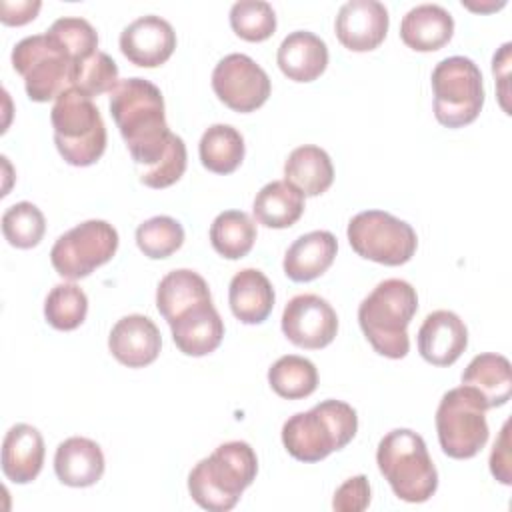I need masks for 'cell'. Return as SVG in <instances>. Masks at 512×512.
Listing matches in <instances>:
<instances>
[{
    "instance_id": "cell-40",
    "label": "cell",
    "mask_w": 512,
    "mask_h": 512,
    "mask_svg": "<svg viewBox=\"0 0 512 512\" xmlns=\"http://www.w3.org/2000/svg\"><path fill=\"white\" fill-rule=\"evenodd\" d=\"M42 2L40 0H16L0 2V20L8 26H22L36 18Z\"/></svg>"
},
{
    "instance_id": "cell-22",
    "label": "cell",
    "mask_w": 512,
    "mask_h": 512,
    "mask_svg": "<svg viewBox=\"0 0 512 512\" xmlns=\"http://www.w3.org/2000/svg\"><path fill=\"white\" fill-rule=\"evenodd\" d=\"M276 62L294 82H312L328 66L326 42L308 30L290 32L278 46Z\"/></svg>"
},
{
    "instance_id": "cell-27",
    "label": "cell",
    "mask_w": 512,
    "mask_h": 512,
    "mask_svg": "<svg viewBox=\"0 0 512 512\" xmlns=\"http://www.w3.org/2000/svg\"><path fill=\"white\" fill-rule=\"evenodd\" d=\"M252 212L256 222L266 228H288L304 212V194L286 180H272L256 194Z\"/></svg>"
},
{
    "instance_id": "cell-26",
    "label": "cell",
    "mask_w": 512,
    "mask_h": 512,
    "mask_svg": "<svg viewBox=\"0 0 512 512\" xmlns=\"http://www.w3.org/2000/svg\"><path fill=\"white\" fill-rule=\"evenodd\" d=\"M462 384L476 388L486 400L488 408L504 406L512 394L510 360L494 352L478 354L462 372Z\"/></svg>"
},
{
    "instance_id": "cell-3",
    "label": "cell",
    "mask_w": 512,
    "mask_h": 512,
    "mask_svg": "<svg viewBox=\"0 0 512 512\" xmlns=\"http://www.w3.org/2000/svg\"><path fill=\"white\" fill-rule=\"evenodd\" d=\"M418 310L410 282L382 280L358 306V322L372 348L386 358H404L410 350L408 324Z\"/></svg>"
},
{
    "instance_id": "cell-17",
    "label": "cell",
    "mask_w": 512,
    "mask_h": 512,
    "mask_svg": "<svg viewBox=\"0 0 512 512\" xmlns=\"http://www.w3.org/2000/svg\"><path fill=\"white\" fill-rule=\"evenodd\" d=\"M108 348L120 364L128 368H144L160 354V330L148 316L128 314L112 326Z\"/></svg>"
},
{
    "instance_id": "cell-13",
    "label": "cell",
    "mask_w": 512,
    "mask_h": 512,
    "mask_svg": "<svg viewBox=\"0 0 512 512\" xmlns=\"http://www.w3.org/2000/svg\"><path fill=\"white\" fill-rule=\"evenodd\" d=\"M282 332L300 348L320 350L338 332L336 310L318 294H298L284 306Z\"/></svg>"
},
{
    "instance_id": "cell-18",
    "label": "cell",
    "mask_w": 512,
    "mask_h": 512,
    "mask_svg": "<svg viewBox=\"0 0 512 512\" xmlns=\"http://www.w3.org/2000/svg\"><path fill=\"white\" fill-rule=\"evenodd\" d=\"M468 346V330L462 318L450 310L428 314L418 330V352L434 366L454 364Z\"/></svg>"
},
{
    "instance_id": "cell-37",
    "label": "cell",
    "mask_w": 512,
    "mask_h": 512,
    "mask_svg": "<svg viewBox=\"0 0 512 512\" xmlns=\"http://www.w3.org/2000/svg\"><path fill=\"white\" fill-rule=\"evenodd\" d=\"M48 34L72 56L74 64L98 52V34L94 26L84 18H76V16L58 18L48 28Z\"/></svg>"
},
{
    "instance_id": "cell-6",
    "label": "cell",
    "mask_w": 512,
    "mask_h": 512,
    "mask_svg": "<svg viewBox=\"0 0 512 512\" xmlns=\"http://www.w3.org/2000/svg\"><path fill=\"white\" fill-rule=\"evenodd\" d=\"M54 144L72 166H90L106 150V126L90 96L70 88L62 92L52 110Z\"/></svg>"
},
{
    "instance_id": "cell-20",
    "label": "cell",
    "mask_w": 512,
    "mask_h": 512,
    "mask_svg": "<svg viewBox=\"0 0 512 512\" xmlns=\"http://www.w3.org/2000/svg\"><path fill=\"white\" fill-rule=\"evenodd\" d=\"M338 252L336 236L328 230H314L296 238L284 254V274L294 282H310L322 276Z\"/></svg>"
},
{
    "instance_id": "cell-24",
    "label": "cell",
    "mask_w": 512,
    "mask_h": 512,
    "mask_svg": "<svg viewBox=\"0 0 512 512\" xmlns=\"http://www.w3.org/2000/svg\"><path fill=\"white\" fill-rule=\"evenodd\" d=\"M274 298L276 296L270 280L256 268H244L230 280V310L244 324L264 322L274 308Z\"/></svg>"
},
{
    "instance_id": "cell-34",
    "label": "cell",
    "mask_w": 512,
    "mask_h": 512,
    "mask_svg": "<svg viewBox=\"0 0 512 512\" xmlns=\"http://www.w3.org/2000/svg\"><path fill=\"white\" fill-rule=\"evenodd\" d=\"M136 244L152 260L168 258L184 244V228L170 216H154L136 228Z\"/></svg>"
},
{
    "instance_id": "cell-15",
    "label": "cell",
    "mask_w": 512,
    "mask_h": 512,
    "mask_svg": "<svg viewBox=\"0 0 512 512\" xmlns=\"http://www.w3.org/2000/svg\"><path fill=\"white\" fill-rule=\"evenodd\" d=\"M176 48L172 24L156 14L140 16L120 34L122 54L136 66L156 68L164 64Z\"/></svg>"
},
{
    "instance_id": "cell-11",
    "label": "cell",
    "mask_w": 512,
    "mask_h": 512,
    "mask_svg": "<svg viewBox=\"0 0 512 512\" xmlns=\"http://www.w3.org/2000/svg\"><path fill=\"white\" fill-rule=\"evenodd\" d=\"M118 250V232L106 220H86L64 232L50 250L54 270L68 280H80L112 260Z\"/></svg>"
},
{
    "instance_id": "cell-19",
    "label": "cell",
    "mask_w": 512,
    "mask_h": 512,
    "mask_svg": "<svg viewBox=\"0 0 512 512\" xmlns=\"http://www.w3.org/2000/svg\"><path fill=\"white\" fill-rule=\"evenodd\" d=\"M104 454L100 446L84 436H72L58 444L54 472L58 480L72 488L96 484L104 474Z\"/></svg>"
},
{
    "instance_id": "cell-9",
    "label": "cell",
    "mask_w": 512,
    "mask_h": 512,
    "mask_svg": "<svg viewBox=\"0 0 512 512\" xmlns=\"http://www.w3.org/2000/svg\"><path fill=\"white\" fill-rule=\"evenodd\" d=\"M434 116L446 128H462L474 122L484 104L480 68L466 56H450L432 70Z\"/></svg>"
},
{
    "instance_id": "cell-29",
    "label": "cell",
    "mask_w": 512,
    "mask_h": 512,
    "mask_svg": "<svg viewBox=\"0 0 512 512\" xmlns=\"http://www.w3.org/2000/svg\"><path fill=\"white\" fill-rule=\"evenodd\" d=\"M200 162L214 174H230L244 160V138L230 124H212L200 138Z\"/></svg>"
},
{
    "instance_id": "cell-4",
    "label": "cell",
    "mask_w": 512,
    "mask_h": 512,
    "mask_svg": "<svg viewBox=\"0 0 512 512\" xmlns=\"http://www.w3.org/2000/svg\"><path fill=\"white\" fill-rule=\"evenodd\" d=\"M358 430L356 410L342 400H324L308 412L290 416L282 426V444L300 462H320L342 450Z\"/></svg>"
},
{
    "instance_id": "cell-1",
    "label": "cell",
    "mask_w": 512,
    "mask_h": 512,
    "mask_svg": "<svg viewBox=\"0 0 512 512\" xmlns=\"http://www.w3.org/2000/svg\"><path fill=\"white\" fill-rule=\"evenodd\" d=\"M110 114L120 130L142 184L168 188L186 170V144L170 132L164 98L146 78L120 80L110 92Z\"/></svg>"
},
{
    "instance_id": "cell-7",
    "label": "cell",
    "mask_w": 512,
    "mask_h": 512,
    "mask_svg": "<svg viewBox=\"0 0 512 512\" xmlns=\"http://www.w3.org/2000/svg\"><path fill=\"white\" fill-rule=\"evenodd\" d=\"M486 400L482 394L462 384L448 390L436 410V432L446 456L466 460L476 456L488 440Z\"/></svg>"
},
{
    "instance_id": "cell-12",
    "label": "cell",
    "mask_w": 512,
    "mask_h": 512,
    "mask_svg": "<svg viewBox=\"0 0 512 512\" xmlns=\"http://www.w3.org/2000/svg\"><path fill=\"white\" fill-rule=\"evenodd\" d=\"M212 88L220 102L234 112H252L270 96V78L246 54L224 56L212 72Z\"/></svg>"
},
{
    "instance_id": "cell-14",
    "label": "cell",
    "mask_w": 512,
    "mask_h": 512,
    "mask_svg": "<svg viewBox=\"0 0 512 512\" xmlns=\"http://www.w3.org/2000/svg\"><path fill=\"white\" fill-rule=\"evenodd\" d=\"M388 10L378 0H348L340 6L334 28L342 46L368 52L382 44L388 32Z\"/></svg>"
},
{
    "instance_id": "cell-32",
    "label": "cell",
    "mask_w": 512,
    "mask_h": 512,
    "mask_svg": "<svg viewBox=\"0 0 512 512\" xmlns=\"http://www.w3.org/2000/svg\"><path fill=\"white\" fill-rule=\"evenodd\" d=\"M88 312V298L80 286L74 282L56 284L44 302L46 322L56 330H76Z\"/></svg>"
},
{
    "instance_id": "cell-8",
    "label": "cell",
    "mask_w": 512,
    "mask_h": 512,
    "mask_svg": "<svg viewBox=\"0 0 512 512\" xmlns=\"http://www.w3.org/2000/svg\"><path fill=\"white\" fill-rule=\"evenodd\" d=\"M12 66L24 78L30 100L48 102L72 88L74 60L46 32L22 38L12 50Z\"/></svg>"
},
{
    "instance_id": "cell-35",
    "label": "cell",
    "mask_w": 512,
    "mask_h": 512,
    "mask_svg": "<svg viewBox=\"0 0 512 512\" xmlns=\"http://www.w3.org/2000/svg\"><path fill=\"white\" fill-rule=\"evenodd\" d=\"M230 26L240 38L262 42L274 34L276 14L264 0H240L230 8Z\"/></svg>"
},
{
    "instance_id": "cell-2",
    "label": "cell",
    "mask_w": 512,
    "mask_h": 512,
    "mask_svg": "<svg viewBox=\"0 0 512 512\" xmlns=\"http://www.w3.org/2000/svg\"><path fill=\"white\" fill-rule=\"evenodd\" d=\"M256 472L258 458L248 442H224L190 470L188 492L204 510L226 512L238 504Z\"/></svg>"
},
{
    "instance_id": "cell-5",
    "label": "cell",
    "mask_w": 512,
    "mask_h": 512,
    "mask_svg": "<svg viewBox=\"0 0 512 512\" xmlns=\"http://www.w3.org/2000/svg\"><path fill=\"white\" fill-rule=\"evenodd\" d=\"M376 462L392 492L404 502H426L438 488V472L420 434L408 428L388 432L376 450Z\"/></svg>"
},
{
    "instance_id": "cell-39",
    "label": "cell",
    "mask_w": 512,
    "mask_h": 512,
    "mask_svg": "<svg viewBox=\"0 0 512 512\" xmlns=\"http://www.w3.org/2000/svg\"><path fill=\"white\" fill-rule=\"evenodd\" d=\"M510 422H504L498 440L492 446V454H490V472L492 476L502 482V484H512V472H510Z\"/></svg>"
},
{
    "instance_id": "cell-23",
    "label": "cell",
    "mask_w": 512,
    "mask_h": 512,
    "mask_svg": "<svg viewBox=\"0 0 512 512\" xmlns=\"http://www.w3.org/2000/svg\"><path fill=\"white\" fill-rule=\"evenodd\" d=\"M454 34L452 14L438 4H418L400 22L402 42L416 52L440 50Z\"/></svg>"
},
{
    "instance_id": "cell-21",
    "label": "cell",
    "mask_w": 512,
    "mask_h": 512,
    "mask_svg": "<svg viewBox=\"0 0 512 512\" xmlns=\"http://www.w3.org/2000/svg\"><path fill=\"white\" fill-rule=\"evenodd\" d=\"M42 434L30 424L12 426L2 442V472L14 484L32 482L44 464Z\"/></svg>"
},
{
    "instance_id": "cell-31",
    "label": "cell",
    "mask_w": 512,
    "mask_h": 512,
    "mask_svg": "<svg viewBox=\"0 0 512 512\" xmlns=\"http://www.w3.org/2000/svg\"><path fill=\"white\" fill-rule=\"evenodd\" d=\"M268 382L278 396L288 400H300L316 390L318 370L308 358L286 354L270 366Z\"/></svg>"
},
{
    "instance_id": "cell-16",
    "label": "cell",
    "mask_w": 512,
    "mask_h": 512,
    "mask_svg": "<svg viewBox=\"0 0 512 512\" xmlns=\"http://www.w3.org/2000/svg\"><path fill=\"white\" fill-rule=\"evenodd\" d=\"M168 326L176 348L186 356H206L214 352L224 338V322L212 298L182 310Z\"/></svg>"
},
{
    "instance_id": "cell-25",
    "label": "cell",
    "mask_w": 512,
    "mask_h": 512,
    "mask_svg": "<svg viewBox=\"0 0 512 512\" xmlns=\"http://www.w3.org/2000/svg\"><path fill=\"white\" fill-rule=\"evenodd\" d=\"M284 180L304 196L326 192L334 180V166L328 152L314 144L294 148L284 164Z\"/></svg>"
},
{
    "instance_id": "cell-36",
    "label": "cell",
    "mask_w": 512,
    "mask_h": 512,
    "mask_svg": "<svg viewBox=\"0 0 512 512\" xmlns=\"http://www.w3.org/2000/svg\"><path fill=\"white\" fill-rule=\"evenodd\" d=\"M118 82V66L106 52L98 50L74 66L72 88L90 98L112 92Z\"/></svg>"
},
{
    "instance_id": "cell-38",
    "label": "cell",
    "mask_w": 512,
    "mask_h": 512,
    "mask_svg": "<svg viewBox=\"0 0 512 512\" xmlns=\"http://www.w3.org/2000/svg\"><path fill=\"white\" fill-rule=\"evenodd\" d=\"M370 504V484L364 474L348 478L332 498V508L336 512H362Z\"/></svg>"
},
{
    "instance_id": "cell-10",
    "label": "cell",
    "mask_w": 512,
    "mask_h": 512,
    "mask_svg": "<svg viewBox=\"0 0 512 512\" xmlns=\"http://www.w3.org/2000/svg\"><path fill=\"white\" fill-rule=\"evenodd\" d=\"M346 234L358 256L384 266L406 264L418 246L414 228L384 210L358 212L348 222Z\"/></svg>"
},
{
    "instance_id": "cell-28",
    "label": "cell",
    "mask_w": 512,
    "mask_h": 512,
    "mask_svg": "<svg viewBox=\"0 0 512 512\" xmlns=\"http://www.w3.org/2000/svg\"><path fill=\"white\" fill-rule=\"evenodd\" d=\"M208 298L212 296L206 280L198 272L188 268H178L168 272L156 288V308L168 324L182 310Z\"/></svg>"
},
{
    "instance_id": "cell-33",
    "label": "cell",
    "mask_w": 512,
    "mask_h": 512,
    "mask_svg": "<svg viewBox=\"0 0 512 512\" xmlns=\"http://www.w3.org/2000/svg\"><path fill=\"white\" fill-rule=\"evenodd\" d=\"M46 232V220L42 210L32 202L12 204L2 214V234L10 246L34 248L40 244Z\"/></svg>"
},
{
    "instance_id": "cell-30",
    "label": "cell",
    "mask_w": 512,
    "mask_h": 512,
    "mask_svg": "<svg viewBox=\"0 0 512 512\" xmlns=\"http://www.w3.org/2000/svg\"><path fill=\"white\" fill-rule=\"evenodd\" d=\"M210 242L220 256L238 260L252 250L256 242V224L242 210H224L210 226Z\"/></svg>"
}]
</instances>
